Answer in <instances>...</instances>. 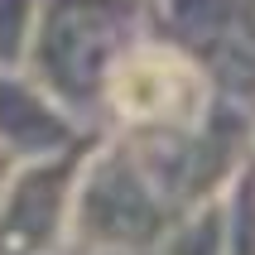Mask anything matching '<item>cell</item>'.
<instances>
[{
	"instance_id": "cell-1",
	"label": "cell",
	"mask_w": 255,
	"mask_h": 255,
	"mask_svg": "<svg viewBox=\"0 0 255 255\" xmlns=\"http://www.w3.org/2000/svg\"><path fill=\"white\" fill-rule=\"evenodd\" d=\"M101 97L116 121L144 135H193L212 116V72L178 43L130 39L101 72Z\"/></svg>"
}]
</instances>
